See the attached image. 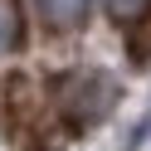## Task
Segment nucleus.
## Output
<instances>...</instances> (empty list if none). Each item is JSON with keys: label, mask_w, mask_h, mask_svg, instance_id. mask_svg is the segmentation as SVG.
I'll return each mask as SVG.
<instances>
[{"label": "nucleus", "mask_w": 151, "mask_h": 151, "mask_svg": "<svg viewBox=\"0 0 151 151\" xmlns=\"http://www.w3.org/2000/svg\"><path fill=\"white\" fill-rule=\"evenodd\" d=\"M112 98H117L112 78H107V73H93V68L68 73V78L59 83V107H63V117H68L73 127H88V122H98L102 112L112 107Z\"/></svg>", "instance_id": "1"}, {"label": "nucleus", "mask_w": 151, "mask_h": 151, "mask_svg": "<svg viewBox=\"0 0 151 151\" xmlns=\"http://www.w3.org/2000/svg\"><path fill=\"white\" fill-rule=\"evenodd\" d=\"M102 10H107L112 20H122V24H132V20H141V15L151 10V0H102Z\"/></svg>", "instance_id": "4"}, {"label": "nucleus", "mask_w": 151, "mask_h": 151, "mask_svg": "<svg viewBox=\"0 0 151 151\" xmlns=\"http://www.w3.org/2000/svg\"><path fill=\"white\" fill-rule=\"evenodd\" d=\"M93 0H39V15L44 24H54V29H73V24L88 15Z\"/></svg>", "instance_id": "2"}, {"label": "nucleus", "mask_w": 151, "mask_h": 151, "mask_svg": "<svg viewBox=\"0 0 151 151\" xmlns=\"http://www.w3.org/2000/svg\"><path fill=\"white\" fill-rule=\"evenodd\" d=\"M20 29H24L20 5H15V0H0V54H10L15 44H20Z\"/></svg>", "instance_id": "3"}]
</instances>
